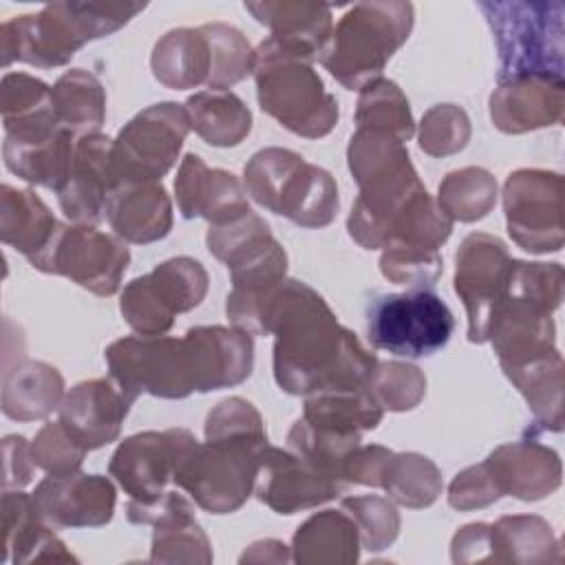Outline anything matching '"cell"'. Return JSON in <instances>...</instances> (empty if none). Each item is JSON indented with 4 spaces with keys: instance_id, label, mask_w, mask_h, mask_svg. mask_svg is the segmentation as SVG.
Here are the masks:
<instances>
[{
    "instance_id": "cell-2",
    "label": "cell",
    "mask_w": 565,
    "mask_h": 565,
    "mask_svg": "<svg viewBox=\"0 0 565 565\" xmlns=\"http://www.w3.org/2000/svg\"><path fill=\"white\" fill-rule=\"evenodd\" d=\"M413 7L404 2L355 4L338 24L322 62L347 86L377 75L384 60L408 38Z\"/></svg>"
},
{
    "instance_id": "cell-5",
    "label": "cell",
    "mask_w": 565,
    "mask_h": 565,
    "mask_svg": "<svg viewBox=\"0 0 565 565\" xmlns=\"http://www.w3.org/2000/svg\"><path fill=\"white\" fill-rule=\"evenodd\" d=\"M505 207H532V221L514 238L530 252L561 249V177L554 172H516L508 181Z\"/></svg>"
},
{
    "instance_id": "cell-6",
    "label": "cell",
    "mask_w": 565,
    "mask_h": 565,
    "mask_svg": "<svg viewBox=\"0 0 565 565\" xmlns=\"http://www.w3.org/2000/svg\"><path fill=\"white\" fill-rule=\"evenodd\" d=\"M132 399L135 397L121 384L117 388L108 382L79 384L68 395L62 408V419L77 441L86 448H97L117 435L119 422L128 413Z\"/></svg>"
},
{
    "instance_id": "cell-3",
    "label": "cell",
    "mask_w": 565,
    "mask_h": 565,
    "mask_svg": "<svg viewBox=\"0 0 565 565\" xmlns=\"http://www.w3.org/2000/svg\"><path fill=\"white\" fill-rule=\"evenodd\" d=\"M455 331L448 305L430 289L382 294L366 309V333L375 349L402 358H426L444 349Z\"/></svg>"
},
{
    "instance_id": "cell-1",
    "label": "cell",
    "mask_w": 565,
    "mask_h": 565,
    "mask_svg": "<svg viewBox=\"0 0 565 565\" xmlns=\"http://www.w3.org/2000/svg\"><path fill=\"white\" fill-rule=\"evenodd\" d=\"M499 49V84L516 79L563 82L561 0L547 2H479Z\"/></svg>"
},
{
    "instance_id": "cell-4",
    "label": "cell",
    "mask_w": 565,
    "mask_h": 565,
    "mask_svg": "<svg viewBox=\"0 0 565 565\" xmlns=\"http://www.w3.org/2000/svg\"><path fill=\"white\" fill-rule=\"evenodd\" d=\"M192 446L194 439L185 430L137 435L119 446L110 470L132 497L150 501L159 497L161 486L168 481L170 472H177L179 461Z\"/></svg>"
}]
</instances>
